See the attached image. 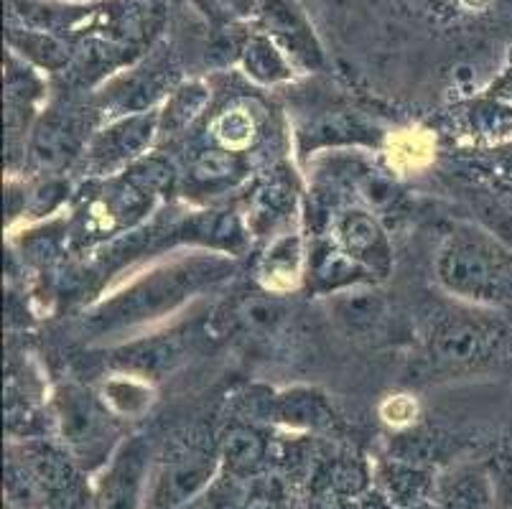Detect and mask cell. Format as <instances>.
<instances>
[{
	"instance_id": "cell-1",
	"label": "cell",
	"mask_w": 512,
	"mask_h": 509,
	"mask_svg": "<svg viewBox=\"0 0 512 509\" xmlns=\"http://www.w3.org/2000/svg\"><path fill=\"white\" fill-rule=\"evenodd\" d=\"M220 252H186L148 268L87 311L85 329L95 336L125 334L164 321L179 308L232 275Z\"/></svg>"
},
{
	"instance_id": "cell-2",
	"label": "cell",
	"mask_w": 512,
	"mask_h": 509,
	"mask_svg": "<svg viewBox=\"0 0 512 509\" xmlns=\"http://www.w3.org/2000/svg\"><path fill=\"white\" fill-rule=\"evenodd\" d=\"M436 280L477 306L512 308V250L490 232L459 227L439 250Z\"/></svg>"
},
{
	"instance_id": "cell-3",
	"label": "cell",
	"mask_w": 512,
	"mask_h": 509,
	"mask_svg": "<svg viewBox=\"0 0 512 509\" xmlns=\"http://www.w3.org/2000/svg\"><path fill=\"white\" fill-rule=\"evenodd\" d=\"M57 420L64 443L74 454V459L92 466L105 461L110 454V443L115 438V428L110 423V413L102 398L77 385H64L57 392Z\"/></svg>"
},
{
	"instance_id": "cell-4",
	"label": "cell",
	"mask_w": 512,
	"mask_h": 509,
	"mask_svg": "<svg viewBox=\"0 0 512 509\" xmlns=\"http://www.w3.org/2000/svg\"><path fill=\"white\" fill-rule=\"evenodd\" d=\"M510 329L487 316H446L431 331V357L449 367H474L505 354Z\"/></svg>"
},
{
	"instance_id": "cell-5",
	"label": "cell",
	"mask_w": 512,
	"mask_h": 509,
	"mask_svg": "<svg viewBox=\"0 0 512 509\" xmlns=\"http://www.w3.org/2000/svg\"><path fill=\"white\" fill-rule=\"evenodd\" d=\"M161 128L158 112H133L128 118L118 120L102 133H97L90 143V161L97 168H113L130 158L141 156L151 146L153 135Z\"/></svg>"
},
{
	"instance_id": "cell-6",
	"label": "cell",
	"mask_w": 512,
	"mask_h": 509,
	"mask_svg": "<svg viewBox=\"0 0 512 509\" xmlns=\"http://www.w3.org/2000/svg\"><path fill=\"white\" fill-rule=\"evenodd\" d=\"M186 354L184 334H158L141 336L136 342L125 344L115 352L113 364L123 375L141 377L148 382L169 375L181 364Z\"/></svg>"
},
{
	"instance_id": "cell-7",
	"label": "cell",
	"mask_w": 512,
	"mask_h": 509,
	"mask_svg": "<svg viewBox=\"0 0 512 509\" xmlns=\"http://www.w3.org/2000/svg\"><path fill=\"white\" fill-rule=\"evenodd\" d=\"M148 448L143 441H130L120 448L97 492V509H136L146 474Z\"/></svg>"
},
{
	"instance_id": "cell-8",
	"label": "cell",
	"mask_w": 512,
	"mask_h": 509,
	"mask_svg": "<svg viewBox=\"0 0 512 509\" xmlns=\"http://www.w3.org/2000/svg\"><path fill=\"white\" fill-rule=\"evenodd\" d=\"M337 237L342 250L349 258L357 260L367 273L383 275L390 265V247L385 240L383 227L367 212L344 214L337 227Z\"/></svg>"
},
{
	"instance_id": "cell-9",
	"label": "cell",
	"mask_w": 512,
	"mask_h": 509,
	"mask_svg": "<svg viewBox=\"0 0 512 509\" xmlns=\"http://www.w3.org/2000/svg\"><path fill=\"white\" fill-rule=\"evenodd\" d=\"M79 143H82V125L74 115L62 112L41 120L39 128L34 130L31 153L41 166L57 168L79 151Z\"/></svg>"
},
{
	"instance_id": "cell-10",
	"label": "cell",
	"mask_w": 512,
	"mask_h": 509,
	"mask_svg": "<svg viewBox=\"0 0 512 509\" xmlns=\"http://www.w3.org/2000/svg\"><path fill=\"white\" fill-rule=\"evenodd\" d=\"M304 263V245L299 235H283L271 245L268 255L263 258V283L268 291H286L301 275Z\"/></svg>"
},
{
	"instance_id": "cell-11",
	"label": "cell",
	"mask_w": 512,
	"mask_h": 509,
	"mask_svg": "<svg viewBox=\"0 0 512 509\" xmlns=\"http://www.w3.org/2000/svg\"><path fill=\"white\" fill-rule=\"evenodd\" d=\"M212 474V464L202 459L184 461V464H176L161 476L156 489V499L161 504H176L184 502V499L192 497L199 487L209 479Z\"/></svg>"
},
{
	"instance_id": "cell-12",
	"label": "cell",
	"mask_w": 512,
	"mask_h": 509,
	"mask_svg": "<svg viewBox=\"0 0 512 509\" xmlns=\"http://www.w3.org/2000/svg\"><path fill=\"white\" fill-rule=\"evenodd\" d=\"M102 400L107 408L123 415H138L151 405V387L141 377L120 375L110 380L102 390Z\"/></svg>"
},
{
	"instance_id": "cell-13",
	"label": "cell",
	"mask_w": 512,
	"mask_h": 509,
	"mask_svg": "<svg viewBox=\"0 0 512 509\" xmlns=\"http://www.w3.org/2000/svg\"><path fill=\"white\" fill-rule=\"evenodd\" d=\"M492 497V484L490 479L479 471H469V474H459L446 487L444 504L446 509H490Z\"/></svg>"
},
{
	"instance_id": "cell-14",
	"label": "cell",
	"mask_w": 512,
	"mask_h": 509,
	"mask_svg": "<svg viewBox=\"0 0 512 509\" xmlns=\"http://www.w3.org/2000/svg\"><path fill=\"white\" fill-rule=\"evenodd\" d=\"M207 90L199 84H186L169 100L166 110L161 112V128L164 130H184L186 125L202 115L204 105H207Z\"/></svg>"
},
{
	"instance_id": "cell-15",
	"label": "cell",
	"mask_w": 512,
	"mask_h": 509,
	"mask_svg": "<svg viewBox=\"0 0 512 509\" xmlns=\"http://www.w3.org/2000/svg\"><path fill=\"white\" fill-rule=\"evenodd\" d=\"M245 67H248V74H253L258 82L265 84L281 82V79L288 77V69L283 64L281 54L263 39H255L248 44V49H245Z\"/></svg>"
},
{
	"instance_id": "cell-16",
	"label": "cell",
	"mask_w": 512,
	"mask_h": 509,
	"mask_svg": "<svg viewBox=\"0 0 512 509\" xmlns=\"http://www.w3.org/2000/svg\"><path fill=\"white\" fill-rule=\"evenodd\" d=\"M214 133L225 146V151H242L250 146V140L255 138V120L250 112L245 110H227L222 112L217 123H214Z\"/></svg>"
},
{
	"instance_id": "cell-17",
	"label": "cell",
	"mask_w": 512,
	"mask_h": 509,
	"mask_svg": "<svg viewBox=\"0 0 512 509\" xmlns=\"http://www.w3.org/2000/svg\"><path fill=\"white\" fill-rule=\"evenodd\" d=\"M240 174V158L235 151H204L194 161L192 176L199 184H222Z\"/></svg>"
},
{
	"instance_id": "cell-18",
	"label": "cell",
	"mask_w": 512,
	"mask_h": 509,
	"mask_svg": "<svg viewBox=\"0 0 512 509\" xmlns=\"http://www.w3.org/2000/svg\"><path fill=\"white\" fill-rule=\"evenodd\" d=\"M240 316L245 319V324L253 326V329H271L281 321L283 306L273 296L265 298H250L245 301V306L240 308Z\"/></svg>"
},
{
	"instance_id": "cell-19",
	"label": "cell",
	"mask_w": 512,
	"mask_h": 509,
	"mask_svg": "<svg viewBox=\"0 0 512 509\" xmlns=\"http://www.w3.org/2000/svg\"><path fill=\"white\" fill-rule=\"evenodd\" d=\"M321 415V398L311 390H293L283 398V418L286 420H299V418H311Z\"/></svg>"
},
{
	"instance_id": "cell-20",
	"label": "cell",
	"mask_w": 512,
	"mask_h": 509,
	"mask_svg": "<svg viewBox=\"0 0 512 509\" xmlns=\"http://www.w3.org/2000/svg\"><path fill=\"white\" fill-rule=\"evenodd\" d=\"M502 487H505L507 497H512V456L505 461V469H502Z\"/></svg>"
}]
</instances>
